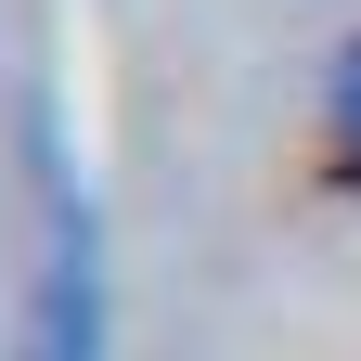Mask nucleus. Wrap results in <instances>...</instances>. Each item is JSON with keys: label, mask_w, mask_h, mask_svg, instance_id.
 I'll return each instance as SVG.
<instances>
[{"label": "nucleus", "mask_w": 361, "mask_h": 361, "mask_svg": "<svg viewBox=\"0 0 361 361\" xmlns=\"http://www.w3.org/2000/svg\"><path fill=\"white\" fill-rule=\"evenodd\" d=\"M323 129H336V168L361 180V39L336 52V78H323Z\"/></svg>", "instance_id": "1"}]
</instances>
